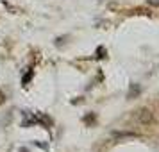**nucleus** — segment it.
<instances>
[{"label": "nucleus", "instance_id": "nucleus-1", "mask_svg": "<svg viewBox=\"0 0 159 152\" xmlns=\"http://www.w3.org/2000/svg\"><path fill=\"white\" fill-rule=\"evenodd\" d=\"M136 116H138V120H139V122H143V123H148V122H152V113H150V111H148L147 108L139 109Z\"/></svg>", "mask_w": 159, "mask_h": 152}, {"label": "nucleus", "instance_id": "nucleus-2", "mask_svg": "<svg viewBox=\"0 0 159 152\" xmlns=\"http://www.w3.org/2000/svg\"><path fill=\"white\" fill-rule=\"evenodd\" d=\"M116 138H136L134 132H113Z\"/></svg>", "mask_w": 159, "mask_h": 152}, {"label": "nucleus", "instance_id": "nucleus-3", "mask_svg": "<svg viewBox=\"0 0 159 152\" xmlns=\"http://www.w3.org/2000/svg\"><path fill=\"white\" fill-rule=\"evenodd\" d=\"M4 102H6V95H4V93H2V91H0V106H2Z\"/></svg>", "mask_w": 159, "mask_h": 152}, {"label": "nucleus", "instance_id": "nucleus-4", "mask_svg": "<svg viewBox=\"0 0 159 152\" xmlns=\"http://www.w3.org/2000/svg\"><path fill=\"white\" fill-rule=\"evenodd\" d=\"M20 152H29V150H27V149H25V147H23V149H20Z\"/></svg>", "mask_w": 159, "mask_h": 152}]
</instances>
